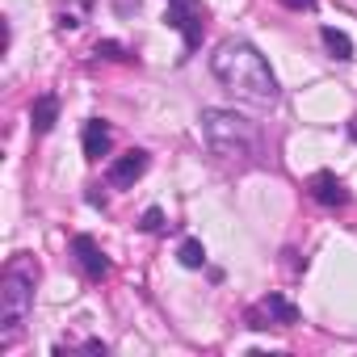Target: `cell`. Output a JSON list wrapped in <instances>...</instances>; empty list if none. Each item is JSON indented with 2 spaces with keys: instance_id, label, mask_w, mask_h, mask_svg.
Segmentation results:
<instances>
[{
  "instance_id": "obj_7",
  "label": "cell",
  "mask_w": 357,
  "mask_h": 357,
  "mask_svg": "<svg viewBox=\"0 0 357 357\" xmlns=\"http://www.w3.org/2000/svg\"><path fill=\"white\" fill-rule=\"evenodd\" d=\"M72 252H76V261H80L84 278H93V282L109 278V257L101 252V244H97L93 236H76V240H72Z\"/></svg>"
},
{
  "instance_id": "obj_4",
  "label": "cell",
  "mask_w": 357,
  "mask_h": 357,
  "mask_svg": "<svg viewBox=\"0 0 357 357\" xmlns=\"http://www.w3.org/2000/svg\"><path fill=\"white\" fill-rule=\"evenodd\" d=\"M164 22H168L172 30H181V38H185V51H198V43H202V30H206V9L198 5V0H168V13H164Z\"/></svg>"
},
{
  "instance_id": "obj_8",
  "label": "cell",
  "mask_w": 357,
  "mask_h": 357,
  "mask_svg": "<svg viewBox=\"0 0 357 357\" xmlns=\"http://www.w3.org/2000/svg\"><path fill=\"white\" fill-rule=\"evenodd\" d=\"M307 194H311L319 206H328V211H336V206L349 202V190H344V181H340L336 172H315L311 181H307Z\"/></svg>"
},
{
  "instance_id": "obj_1",
  "label": "cell",
  "mask_w": 357,
  "mask_h": 357,
  "mask_svg": "<svg viewBox=\"0 0 357 357\" xmlns=\"http://www.w3.org/2000/svg\"><path fill=\"white\" fill-rule=\"evenodd\" d=\"M211 72H215V80H219L231 97H240V101H248V105H273V101L282 97L269 59H265L252 43H244V38L219 43V51L211 55Z\"/></svg>"
},
{
  "instance_id": "obj_15",
  "label": "cell",
  "mask_w": 357,
  "mask_h": 357,
  "mask_svg": "<svg viewBox=\"0 0 357 357\" xmlns=\"http://www.w3.org/2000/svg\"><path fill=\"white\" fill-rule=\"evenodd\" d=\"M286 9H294V13H307V9H315V0H282Z\"/></svg>"
},
{
  "instance_id": "obj_14",
  "label": "cell",
  "mask_w": 357,
  "mask_h": 357,
  "mask_svg": "<svg viewBox=\"0 0 357 357\" xmlns=\"http://www.w3.org/2000/svg\"><path fill=\"white\" fill-rule=\"evenodd\" d=\"M97 55H105V59H126L118 43H97Z\"/></svg>"
},
{
  "instance_id": "obj_10",
  "label": "cell",
  "mask_w": 357,
  "mask_h": 357,
  "mask_svg": "<svg viewBox=\"0 0 357 357\" xmlns=\"http://www.w3.org/2000/svg\"><path fill=\"white\" fill-rule=\"evenodd\" d=\"M55 122H59V97L55 93H43L34 101V109H30V126H34V135H47Z\"/></svg>"
},
{
  "instance_id": "obj_11",
  "label": "cell",
  "mask_w": 357,
  "mask_h": 357,
  "mask_svg": "<svg viewBox=\"0 0 357 357\" xmlns=\"http://www.w3.org/2000/svg\"><path fill=\"white\" fill-rule=\"evenodd\" d=\"M319 38H324V47L332 51V59H340V63H349V59H353V43H349V34H340V30L324 26V30H319Z\"/></svg>"
},
{
  "instance_id": "obj_12",
  "label": "cell",
  "mask_w": 357,
  "mask_h": 357,
  "mask_svg": "<svg viewBox=\"0 0 357 357\" xmlns=\"http://www.w3.org/2000/svg\"><path fill=\"white\" fill-rule=\"evenodd\" d=\"M176 257H181V265H185V269H202V265H206V248H202L198 240H185Z\"/></svg>"
},
{
  "instance_id": "obj_3",
  "label": "cell",
  "mask_w": 357,
  "mask_h": 357,
  "mask_svg": "<svg viewBox=\"0 0 357 357\" xmlns=\"http://www.w3.org/2000/svg\"><path fill=\"white\" fill-rule=\"evenodd\" d=\"M34 286H38V265L34 257L17 252L0 273V349H9L22 336L26 315L34 307Z\"/></svg>"
},
{
  "instance_id": "obj_2",
  "label": "cell",
  "mask_w": 357,
  "mask_h": 357,
  "mask_svg": "<svg viewBox=\"0 0 357 357\" xmlns=\"http://www.w3.org/2000/svg\"><path fill=\"white\" fill-rule=\"evenodd\" d=\"M198 122H202L206 147H211L223 164H236V168L257 164V155H261V130H257V122H248V118L236 114V109H219V105L202 109Z\"/></svg>"
},
{
  "instance_id": "obj_13",
  "label": "cell",
  "mask_w": 357,
  "mask_h": 357,
  "mask_svg": "<svg viewBox=\"0 0 357 357\" xmlns=\"http://www.w3.org/2000/svg\"><path fill=\"white\" fill-rule=\"evenodd\" d=\"M139 227H143V231H160V227H164V215H160V211L151 206V211L143 215V223H139Z\"/></svg>"
},
{
  "instance_id": "obj_6",
  "label": "cell",
  "mask_w": 357,
  "mask_h": 357,
  "mask_svg": "<svg viewBox=\"0 0 357 357\" xmlns=\"http://www.w3.org/2000/svg\"><path fill=\"white\" fill-rule=\"evenodd\" d=\"M147 172V151H126V155H118L114 164H109V172H105V181L114 185V190H130L139 176Z\"/></svg>"
},
{
  "instance_id": "obj_9",
  "label": "cell",
  "mask_w": 357,
  "mask_h": 357,
  "mask_svg": "<svg viewBox=\"0 0 357 357\" xmlns=\"http://www.w3.org/2000/svg\"><path fill=\"white\" fill-rule=\"evenodd\" d=\"M80 143H84V155H89V160H101V155H109V147H114V135H109V126H105L101 118H93V122H84V135H80Z\"/></svg>"
},
{
  "instance_id": "obj_5",
  "label": "cell",
  "mask_w": 357,
  "mask_h": 357,
  "mask_svg": "<svg viewBox=\"0 0 357 357\" xmlns=\"http://www.w3.org/2000/svg\"><path fill=\"white\" fill-rule=\"evenodd\" d=\"M290 324H298V307L282 294H265L261 303L248 307V328L265 332V328H290Z\"/></svg>"
}]
</instances>
